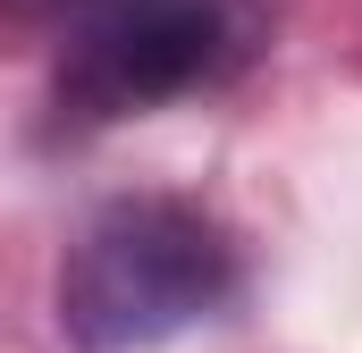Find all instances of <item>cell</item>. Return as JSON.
I'll return each mask as SVG.
<instances>
[{"label": "cell", "instance_id": "cell-1", "mask_svg": "<svg viewBox=\"0 0 362 353\" xmlns=\"http://www.w3.org/2000/svg\"><path fill=\"white\" fill-rule=\"evenodd\" d=\"M245 294V253L219 210L185 193H118L101 202L51 286V320L76 353H152L219 320Z\"/></svg>", "mask_w": 362, "mask_h": 353}, {"label": "cell", "instance_id": "cell-2", "mask_svg": "<svg viewBox=\"0 0 362 353\" xmlns=\"http://www.w3.org/2000/svg\"><path fill=\"white\" fill-rule=\"evenodd\" d=\"M228 59H236L228 0H101L59 51L51 101L68 126H110L211 85Z\"/></svg>", "mask_w": 362, "mask_h": 353}]
</instances>
